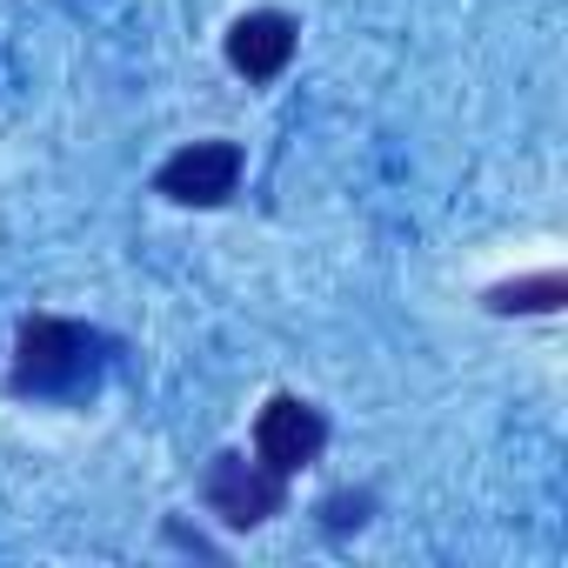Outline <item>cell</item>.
<instances>
[{"mask_svg": "<svg viewBox=\"0 0 568 568\" xmlns=\"http://www.w3.org/2000/svg\"><path fill=\"white\" fill-rule=\"evenodd\" d=\"M201 501L207 515H221L227 528H261L267 515H281L288 501V475H274L267 462H247V455H214L207 475H201Z\"/></svg>", "mask_w": 568, "mask_h": 568, "instance_id": "cell-2", "label": "cell"}, {"mask_svg": "<svg viewBox=\"0 0 568 568\" xmlns=\"http://www.w3.org/2000/svg\"><path fill=\"white\" fill-rule=\"evenodd\" d=\"M322 515H328V528H348V521H368V495H328V501H322Z\"/></svg>", "mask_w": 568, "mask_h": 568, "instance_id": "cell-7", "label": "cell"}, {"mask_svg": "<svg viewBox=\"0 0 568 568\" xmlns=\"http://www.w3.org/2000/svg\"><path fill=\"white\" fill-rule=\"evenodd\" d=\"M295 48H302V21L281 14V8H254L227 28V68L247 81H274L295 61Z\"/></svg>", "mask_w": 568, "mask_h": 568, "instance_id": "cell-5", "label": "cell"}, {"mask_svg": "<svg viewBox=\"0 0 568 568\" xmlns=\"http://www.w3.org/2000/svg\"><path fill=\"white\" fill-rule=\"evenodd\" d=\"M328 448V415L302 395H274L254 415V462H267L274 475H302L308 462H322Z\"/></svg>", "mask_w": 568, "mask_h": 568, "instance_id": "cell-3", "label": "cell"}, {"mask_svg": "<svg viewBox=\"0 0 568 568\" xmlns=\"http://www.w3.org/2000/svg\"><path fill=\"white\" fill-rule=\"evenodd\" d=\"M481 302H488V315H555L568 302V281L548 267V274H528V281H501Z\"/></svg>", "mask_w": 568, "mask_h": 568, "instance_id": "cell-6", "label": "cell"}, {"mask_svg": "<svg viewBox=\"0 0 568 568\" xmlns=\"http://www.w3.org/2000/svg\"><path fill=\"white\" fill-rule=\"evenodd\" d=\"M101 368V342L81 322L61 315H28L21 348H14V395H81Z\"/></svg>", "mask_w": 568, "mask_h": 568, "instance_id": "cell-1", "label": "cell"}, {"mask_svg": "<svg viewBox=\"0 0 568 568\" xmlns=\"http://www.w3.org/2000/svg\"><path fill=\"white\" fill-rule=\"evenodd\" d=\"M241 148L234 141H187L181 154H168L154 168V194H168L174 207H221L241 187Z\"/></svg>", "mask_w": 568, "mask_h": 568, "instance_id": "cell-4", "label": "cell"}]
</instances>
